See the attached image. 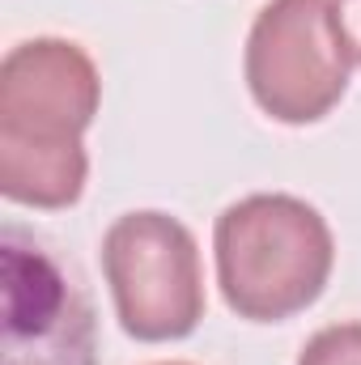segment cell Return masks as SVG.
I'll return each mask as SVG.
<instances>
[{
  "mask_svg": "<svg viewBox=\"0 0 361 365\" xmlns=\"http://www.w3.org/2000/svg\"><path fill=\"white\" fill-rule=\"evenodd\" d=\"M102 77L73 38H26L0 60V195L21 208H68L90 179L86 132Z\"/></svg>",
  "mask_w": 361,
  "mask_h": 365,
  "instance_id": "cell-1",
  "label": "cell"
},
{
  "mask_svg": "<svg viewBox=\"0 0 361 365\" xmlns=\"http://www.w3.org/2000/svg\"><path fill=\"white\" fill-rule=\"evenodd\" d=\"M225 306L247 323H285L319 302L336 264L327 217L289 191L234 200L213 225Z\"/></svg>",
  "mask_w": 361,
  "mask_h": 365,
  "instance_id": "cell-2",
  "label": "cell"
},
{
  "mask_svg": "<svg viewBox=\"0 0 361 365\" xmlns=\"http://www.w3.org/2000/svg\"><path fill=\"white\" fill-rule=\"evenodd\" d=\"M353 64L332 0H268L243 51V77L255 106L289 128L327 119L349 93Z\"/></svg>",
  "mask_w": 361,
  "mask_h": 365,
  "instance_id": "cell-3",
  "label": "cell"
},
{
  "mask_svg": "<svg viewBox=\"0 0 361 365\" xmlns=\"http://www.w3.org/2000/svg\"><path fill=\"white\" fill-rule=\"evenodd\" d=\"M102 276L119 327L141 344L187 340L204 319V272L195 234L179 217L136 208L102 234Z\"/></svg>",
  "mask_w": 361,
  "mask_h": 365,
  "instance_id": "cell-4",
  "label": "cell"
},
{
  "mask_svg": "<svg viewBox=\"0 0 361 365\" xmlns=\"http://www.w3.org/2000/svg\"><path fill=\"white\" fill-rule=\"evenodd\" d=\"M4 365H93L90 302L17 225L4 230Z\"/></svg>",
  "mask_w": 361,
  "mask_h": 365,
  "instance_id": "cell-5",
  "label": "cell"
},
{
  "mask_svg": "<svg viewBox=\"0 0 361 365\" xmlns=\"http://www.w3.org/2000/svg\"><path fill=\"white\" fill-rule=\"evenodd\" d=\"M298 365H361V323H332L319 327L302 353Z\"/></svg>",
  "mask_w": 361,
  "mask_h": 365,
  "instance_id": "cell-6",
  "label": "cell"
},
{
  "mask_svg": "<svg viewBox=\"0 0 361 365\" xmlns=\"http://www.w3.org/2000/svg\"><path fill=\"white\" fill-rule=\"evenodd\" d=\"M332 4H336L340 30L349 38V51H353V60H357V68H361V0H332Z\"/></svg>",
  "mask_w": 361,
  "mask_h": 365,
  "instance_id": "cell-7",
  "label": "cell"
},
{
  "mask_svg": "<svg viewBox=\"0 0 361 365\" xmlns=\"http://www.w3.org/2000/svg\"><path fill=\"white\" fill-rule=\"evenodd\" d=\"M158 365H191V361H158Z\"/></svg>",
  "mask_w": 361,
  "mask_h": 365,
  "instance_id": "cell-8",
  "label": "cell"
}]
</instances>
